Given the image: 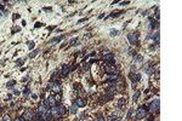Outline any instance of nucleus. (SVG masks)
<instances>
[{"mask_svg": "<svg viewBox=\"0 0 182 121\" xmlns=\"http://www.w3.org/2000/svg\"><path fill=\"white\" fill-rule=\"evenodd\" d=\"M147 114H148V107L142 105V107H140L139 110L136 111V119H137V120H142V119L147 117Z\"/></svg>", "mask_w": 182, "mask_h": 121, "instance_id": "obj_1", "label": "nucleus"}, {"mask_svg": "<svg viewBox=\"0 0 182 121\" xmlns=\"http://www.w3.org/2000/svg\"><path fill=\"white\" fill-rule=\"evenodd\" d=\"M139 36H140L139 33H130L127 34V40H129V42L131 45H135L137 42V40H139Z\"/></svg>", "mask_w": 182, "mask_h": 121, "instance_id": "obj_2", "label": "nucleus"}, {"mask_svg": "<svg viewBox=\"0 0 182 121\" xmlns=\"http://www.w3.org/2000/svg\"><path fill=\"white\" fill-rule=\"evenodd\" d=\"M149 110H152V111H159V99L157 98V99H154L153 102H151V104H149Z\"/></svg>", "mask_w": 182, "mask_h": 121, "instance_id": "obj_3", "label": "nucleus"}, {"mask_svg": "<svg viewBox=\"0 0 182 121\" xmlns=\"http://www.w3.org/2000/svg\"><path fill=\"white\" fill-rule=\"evenodd\" d=\"M22 117H23V119H24L26 121H30V120H33V117H34V114H33V111H32V110H26Z\"/></svg>", "mask_w": 182, "mask_h": 121, "instance_id": "obj_4", "label": "nucleus"}, {"mask_svg": "<svg viewBox=\"0 0 182 121\" xmlns=\"http://www.w3.org/2000/svg\"><path fill=\"white\" fill-rule=\"evenodd\" d=\"M50 113L52 116H55V117H60V108L57 107V105H54V107L50 109Z\"/></svg>", "mask_w": 182, "mask_h": 121, "instance_id": "obj_5", "label": "nucleus"}, {"mask_svg": "<svg viewBox=\"0 0 182 121\" xmlns=\"http://www.w3.org/2000/svg\"><path fill=\"white\" fill-rule=\"evenodd\" d=\"M74 104H75L77 107H79V108H84L85 105H86L85 101H84V99H81V98H77V99H75V102H74Z\"/></svg>", "mask_w": 182, "mask_h": 121, "instance_id": "obj_6", "label": "nucleus"}, {"mask_svg": "<svg viewBox=\"0 0 182 121\" xmlns=\"http://www.w3.org/2000/svg\"><path fill=\"white\" fill-rule=\"evenodd\" d=\"M68 73H69V67H68V64H63L62 72H61V75H62L63 78H64V76H67V75H68Z\"/></svg>", "mask_w": 182, "mask_h": 121, "instance_id": "obj_7", "label": "nucleus"}, {"mask_svg": "<svg viewBox=\"0 0 182 121\" xmlns=\"http://www.w3.org/2000/svg\"><path fill=\"white\" fill-rule=\"evenodd\" d=\"M145 70L147 72V74H152L153 73V68H152V62H148L145 64Z\"/></svg>", "mask_w": 182, "mask_h": 121, "instance_id": "obj_8", "label": "nucleus"}, {"mask_svg": "<svg viewBox=\"0 0 182 121\" xmlns=\"http://www.w3.org/2000/svg\"><path fill=\"white\" fill-rule=\"evenodd\" d=\"M48 105H51V107L56 105V98L54 96H49L48 97Z\"/></svg>", "mask_w": 182, "mask_h": 121, "instance_id": "obj_9", "label": "nucleus"}, {"mask_svg": "<svg viewBox=\"0 0 182 121\" xmlns=\"http://www.w3.org/2000/svg\"><path fill=\"white\" fill-rule=\"evenodd\" d=\"M130 78L132 79L133 82H136V81H140V80H141V75H140V74H135V73H131V74H130Z\"/></svg>", "mask_w": 182, "mask_h": 121, "instance_id": "obj_10", "label": "nucleus"}, {"mask_svg": "<svg viewBox=\"0 0 182 121\" xmlns=\"http://www.w3.org/2000/svg\"><path fill=\"white\" fill-rule=\"evenodd\" d=\"M139 97H140V92H139V91H136V93L133 94V97H132V101L136 102L137 99H139Z\"/></svg>", "mask_w": 182, "mask_h": 121, "instance_id": "obj_11", "label": "nucleus"}, {"mask_svg": "<svg viewBox=\"0 0 182 121\" xmlns=\"http://www.w3.org/2000/svg\"><path fill=\"white\" fill-rule=\"evenodd\" d=\"M121 12H123V11H114V12H112L111 17H118V16H120Z\"/></svg>", "mask_w": 182, "mask_h": 121, "instance_id": "obj_12", "label": "nucleus"}, {"mask_svg": "<svg viewBox=\"0 0 182 121\" xmlns=\"http://www.w3.org/2000/svg\"><path fill=\"white\" fill-rule=\"evenodd\" d=\"M124 103H125V99H120L119 103L117 104V107H118V108H123V105H124Z\"/></svg>", "mask_w": 182, "mask_h": 121, "instance_id": "obj_13", "label": "nucleus"}, {"mask_svg": "<svg viewBox=\"0 0 182 121\" xmlns=\"http://www.w3.org/2000/svg\"><path fill=\"white\" fill-rule=\"evenodd\" d=\"M77 105H75V104H74V105H73V107H70V113H73V114H75V113H77Z\"/></svg>", "mask_w": 182, "mask_h": 121, "instance_id": "obj_14", "label": "nucleus"}, {"mask_svg": "<svg viewBox=\"0 0 182 121\" xmlns=\"http://www.w3.org/2000/svg\"><path fill=\"white\" fill-rule=\"evenodd\" d=\"M118 33H119V32H118V30H115V29H112V30H111V35H112V36H115Z\"/></svg>", "mask_w": 182, "mask_h": 121, "instance_id": "obj_15", "label": "nucleus"}, {"mask_svg": "<svg viewBox=\"0 0 182 121\" xmlns=\"http://www.w3.org/2000/svg\"><path fill=\"white\" fill-rule=\"evenodd\" d=\"M28 47H29V50H32V48L34 47V41H29V42H28Z\"/></svg>", "mask_w": 182, "mask_h": 121, "instance_id": "obj_16", "label": "nucleus"}, {"mask_svg": "<svg viewBox=\"0 0 182 121\" xmlns=\"http://www.w3.org/2000/svg\"><path fill=\"white\" fill-rule=\"evenodd\" d=\"M15 84H16V81H15V80H11V81H9V82H7V86H9V87H10V86H14Z\"/></svg>", "mask_w": 182, "mask_h": 121, "instance_id": "obj_17", "label": "nucleus"}, {"mask_svg": "<svg viewBox=\"0 0 182 121\" xmlns=\"http://www.w3.org/2000/svg\"><path fill=\"white\" fill-rule=\"evenodd\" d=\"M3 121H11V119H10V116H9V115H5V116H4V119H3Z\"/></svg>", "mask_w": 182, "mask_h": 121, "instance_id": "obj_18", "label": "nucleus"}, {"mask_svg": "<svg viewBox=\"0 0 182 121\" xmlns=\"http://www.w3.org/2000/svg\"><path fill=\"white\" fill-rule=\"evenodd\" d=\"M97 121H106L105 119H103V117H102V116H101V115H98V117H97Z\"/></svg>", "mask_w": 182, "mask_h": 121, "instance_id": "obj_19", "label": "nucleus"}, {"mask_svg": "<svg viewBox=\"0 0 182 121\" xmlns=\"http://www.w3.org/2000/svg\"><path fill=\"white\" fill-rule=\"evenodd\" d=\"M41 26H42L41 23H39V22H36V23H35V26H34V27H35V28H38V27H41Z\"/></svg>", "mask_w": 182, "mask_h": 121, "instance_id": "obj_20", "label": "nucleus"}, {"mask_svg": "<svg viewBox=\"0 0 182 121\" xmlns=\"http://www.w3.org/2000/svg\"><path fill=\"white\" fill-rule=\"evenodd\" d=\"M36 53H38V51H34L33 53L30 54V57H35V56H36Z\"/></svg>", "mask_w": 182, "mask_h": 121, "instance_id": "obj_21", "label": "nucleus"}, {"mask_svg": "<svg viewBox=\"0 0 182 121\" xmlns=\"http://www.w3.org/2000/svg\"><path fill=\"white\" fill-rule=\"evenodd\" d=\"M22 62H23L22 59H18V60H17V66H21V64H22Z\"/></svg>", "mask_w": 182, "mask_h": 121, "instance_id": "obj_22", "label": "nucleus"}, {"mask_svg": "<svg viewBox=\"0 0 182 121\" xmlns=\"http://www.w3.org/2000/svg\"><path fill=\"white\" fill-rule=\"evenodd\" d=\"M147 119H148L149 121H153V120H154V117H153V116H148Z\"/></svg>", "mask_w": 182, "mask_h": 121, "instance_id": "obj_23", "label": "nucleus"}, {"mask_svg": "<svg viewBox=\"0 0 182 121\" xmlns=\"http://www.w3.org/2000/svg\"><path fill=\"white\" fill-rule=\"evenodd\" d=\"M127 4H130V3H129V1H126V3H121V5H123V6H124V5H127Z\"/></svg>", "mask_w": 182, "mask_h": 121, "instance_id": "obj_24", "label": "nucleus"}, {"mask_svg": "<svg viewBox=\"0 0 182 121\" xmlns=\"http://www.w3.org/2000/svg\"><path fill=\"white\" fill-rule=\"evenodd\" d=\"M32 98H33V99H36V94H32Z\"/></svg>", "mask_w": 182, "mask_h": 121, "instance_id": "obj_25", "label": "nucleus"}, {"mask_svg": "<svg viewBox=\"0 0 182 121\" xmlns=\"http://www.w3.org/2000/svg\"><path fill=\"white\" fill-rule=\"evenodd\" d=\"M18 119H20V121H26L24 119H23V117H18Z\"/></svg>", "mask_w": 182, "mask_h": 121, "instance_id": "obj_26", "label": "nucleus"}, {"mask_svg": "<svg viewBox=\"0 0 182 121\" xmlns=\"http://www.w3.org/2000/svg\"><path fill=\"white\" fill-rule=\"evenodd\" d=\"M15 121H20V119H16V120H15Z\"/></svg>", "mask_w": 182, "mask_h": 121, "instance_id": "obj_27", "label": "nucleus"}, {"mask_svg": "<svg viewBox=\"0 0 182 121\" xmlns=\"http://www.w3.org/2000/svg\"><path fill=\"white\" fill-rule=\"evenodd\" d=\"M30 121H34V120H30Z\"/></svg>", "mask_w": 182, "mask_h": 121, "instance_id": "obj_28", "label": "nucleus"}]
</instances>
